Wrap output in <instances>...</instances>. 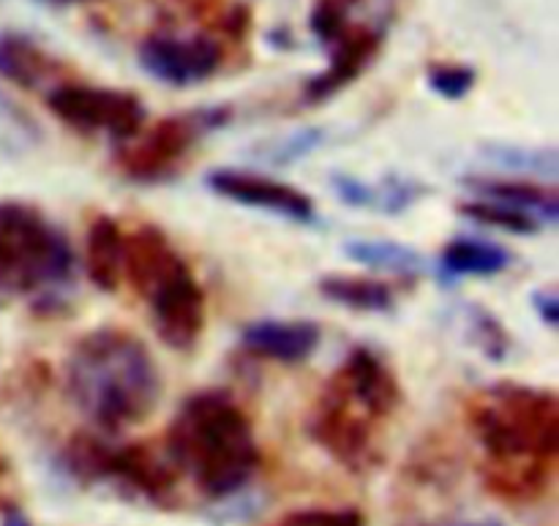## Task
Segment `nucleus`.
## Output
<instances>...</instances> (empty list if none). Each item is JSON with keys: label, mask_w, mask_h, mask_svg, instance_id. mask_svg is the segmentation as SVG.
Instances as JSON below:
<instances>
[{"label": "nucleus", "mask_w": 559, "mask_h": 526, "mask_svg": "<svg viewBox=\"0 0 559 526\" xmlns=\"http://www.w3.org/2000/svg\"><path fill=\"white\" fill-rule=\"evenodd\" d=\"M322 298L358 314H388L396 309V295L385 282L366 276H325L320 282Z\"/></svg>", "instance_id": "19"}, {"label": "nucleus", "mask_w": 559, "mask_h": 526, "mask_svg": "<svg viewBox=\"0 0 559 526\" xmlns=\"http://www.w3.org/2000/svg\"><path fill=\"white\" fill-rule=\"evenodd\" d=\"M58 74V63L20 33H0V76L22 91H41Z\"/></svg>", "instance_id": "18"}, {"label": "nucleus", "mask_w": 559, "mask_h": 526, "mask_svg": "<svg viewBox=\"0 0 559 526\" xmlns=\"http://www.w3.org/2000/svg\"><path fill=\"white\" fill-rule=\"evenodd\" d=\"M273 526H366L355 507H304L284 513Z\"/></svg>", "instance_id": "27"}, {"label": "nucleus", "mask_w": 559, "mask_h": 526, "mask_svg": "<svg viewBox=\"0 0 559 526\" xmlns=\"http://www.w3.org/2000/svg\"><path fill=\"white\" fill-rule=\"evenodd\" d=\"M47 109L80 134H104L115 142H129L145 125V107L140 98L118 87L63 82L47 93Z\"/></svg>", "instance_id": "9"}, {"label": "nucleus", "mask_w": 559, "mask_h": 526, "mask_svg": "<svg viewBox=\"0 0 559 526\" xmlns=\"http://www.w3.org/2000/svg\"><path fill=\"white\" fill-rule=\"evenodd\" d=\"M469 191L475 196H486V200L506 202V205L519 207V211L530 213L538 218L544 227H555L559 218V196L555 186H540L535 180H469Z\"/></svg>", "instance_id": "17"}, {"label": "nucleus", "mask_w": 559, "mask_h": 526, "mask_svg": "<svg viewBox=\"0 0 559 526\" xmlns=\"http://www.w3.org/2000/svg\"><path fill=\"white\" fill-rule=\"evenodd\" d=\"M462 213L469 218V222H478L484 227H497L506 229V232L513 235H535L544 224L538 222L530 213L519 211V207L506 205V202L486 200V196H475L473 202H464Z\"/></svg>", "instance_id": "24"}, {"label": "nucleus", "mask_w": 559, "mask_h": 526, "mask_svg": "<svg viewBox=\"0 0 559 526\" xmlns=\"http://www.w3.org/2000/svg\"><path fill=\"white\" fill-rule=\"evenodd\" d=\"M123 278L151 309L158 338L186 352L205 331V292L167 235L153 224L126 235Z\"/></svg>", "instance_id": "4"}, {"label": "nucleus", "mask_w": 559, "mask_h": 526, "mask_svg": "<svg viewBox=\"0 0 559 526\" xmlns=\"http://www.w3.org/2000/svg\"><path fill=\"white\" fill-rule=\"evenodd\" d=\"M76 256L58 224L25 202H0V309L27 300L38 314L71 303Z\"/></svg>", "instance_id": "3"}, {"label": "nucleus", "mask_w": 559, "mask_h": 526, "mask_svg": "<svg viewBox=\"0 0 559 526\" xmlns=\"http://www.w3.org/2000/svg\"><path fill=\"white\" fill-rule=\"evenodd\" d=\"M0 526H31V518L14 505H0Z\"/></svg>", "instance_id": "31"}, {"label": "nucleus", "mask_w": 559, "mask_h": 526, "mask_svg": "<svg viewBox=\"0 0 559 526\" xmlns=\"http://www.w3.org/2000/svg\"><path fill=\"white\" fill-rule=\"evenodd\" d=\"M429 87L448 101H459L475 87V69L459 63H440L429 69Z\"/></svg>", "instance_id": "28"}, {"label": "nucleus", "mask_w": 559, "mask_h": 526, "mask_svg": "<svg viewBox=\"0 0 559 526\" xmlns=\"http://www.w3.org/2000/svg\"><path fill=\"white\" fill-rule=\"evenodd\" d=\"M380 44L382 33L374 31V27H347V31L342 33V38H338L336 44H331L333 55L328 69L322 71V74H317L314 80L306 82V107H317V104L333 98L347 85H353V82L364 74L366 65L374 60V55L380 52Z\"/></svg>", "instance_id": "13"}, {"label": "nucleus", "mask_w": 559, "mask_h": 526, "mask_svg": "<svg viewBox=\"0 0 559 526\" xmlns=\"http://www.w3.org/2000/svg\"><path fill=\"white\" fill-rule=\"evenodd\" d=\"M456 314L462 322V333L486 360H506L511 355V336L491 311L475 303H464Z\"/></svg>", "instance_id": "22"}, {"label": "nucleus", "mask_w": 559, "mask_h": 526, "mask_svg": "<svg viewBox=\"0 0 559 526\" xmlns=\"http://www.w3.org/2000/svg\"><path fill=\"white\" fill-rule=\"evenodd\" d=\"M167 453L178 475L207 500L235 497L260 467L249 415L224 391L194 393L180 404L167 431Z\"/></svg>", "instance_id": "2"}, {"label": "nucleus", "mask_w": 559, "mask_h": 526, "mask_svg": "<svg viewBox=\"0 0 559 526\" xmlns=\"http://www.w3.org/2000/svg\"><path fill=\"white\" fill-rule=\"evenodd\" d=\"M469 426L489 464H551L559 451V404L544 387L495 385L469 402Z\"/></svg>", "instance_id": "5"}, {"label": "nucleus", "mask_w": 559, "mask_h": 526, "mask_svg": "<svg viewBox=\"0 0 559 526\" xmlns=\"http://www.w3.org/2000/svg\"><path fill=\"white\" fill-rule=\"evenodd\" d=\"M38 3H47V5H69V3H82V0H38Z\"/></svg>", "instance_id": "33"}, {"label": "nucleus", "mask_w": 559, "mask_h": 526, "mask_svg": "<svg viewBox=\"0 0 559 526\" xmlns=\"http://www.w3.org/2000/svg\"><path fill=\"white\" fill-rule=\"evenodd\" d=\"M533 303H535V311H538V314H540V320H544L549 327H555L557 322H559V300H557V295L551 292V289H540V292H535Z\"/></svg>", "instance_id": "30"}, {"label": "nucleus", "mask_w": 559, "mask_h": 526, "mask_svg": "<svg viewBox=\"0 0 559 526\" xmlns=\"http://www.w3.org/2000/svg\"><path fill=\"white\" fill-rule=\"evenodd\" d=\"M66 393L80 415L107 434H115L156 409L162 376L151 349L134 333L98 327L71 349Z\"/></svg>", "instance_id": "1"}, {"label": "nucleus", "mask_w": 559, "mask_h": 526, "mask_svg": "<svg viewBox=\"0 0 559 526\" xmlns=\"http://www.w3.org/2000/svg\"><path fill=\"white\" fill-rule=\"evenodd\" d=\"M63 467L85 486H107L118 497L153 507L178 502V469L164 453L145 442L112 445L96 434H76L63 451Z\"/></svg>", "instance_id": "6"}, {"label": "nucleus", "mask_w": 559, "mask_h": 526, "mask_svg": "<svg viewBox=\"0 0 559 526\" xmlns=\"http://www.w3.org/2000/svg\"><path fill=\"white\" fill-rule=\"evenodd\" d=\"M126 232L112 216H96L85 235V273L102 292H115L123 282Z\"/></svg>", "instance_id": "15"}, {"label": "nucleus", "mask_w": 559, "mask_h": 526, "mask_svg": "<svg viewBox=\"0 0 559 526\" xmlns=\"http://www.w3.org/2000/svg\"><path fill=\"white\" fill-rule=\"evenodd\" d=\"M486 156L491 164L502 167L511 175H530V178H557L559 156L555 147H513V145H489Z\"/></svg>", "instance_id": "23"}, {"label": "nucleus", "mask_w": 559, "mask_h": 526, "mask_svg": "<svg viewBox=\"0 0 559 526\" xmlns=\"http://www.w3.org/2000/svg\"><path fill=\"white\" fill-rule=\"evenodd\" d=\"M333 191L349 207L388 213V216L404 213L426 194L424 186L407 178H385L380 183H369V180L353 178V175H333Z\"/></svg>", "instance_id": "16"}, {"label": "nucleus", "mask_w": 559, "mask_h": 526, "mask_svg": "<svg viewBox=\"0 0 559 526\" xmlns=\"http://www.w3.org/2000/svg\"><path fill=\"white\" fill-rule=\"evenodd\" d=\"M222 47L211 36H151L140 47V65L164 85L191 87L211 80L222 65Z\"/></svg>", "instance_id": "10"}, {"label": "nucleus", "mask_w": 559, "mask_h": 526, "mask_svg": "<svg viewBox=\"0 0 559 526\" xmlns=\"http://www.w3.org/2000/svg\"><path fill=\"white\" fill-rule=\"evenodd\" d=\"M347 256L358 265L371 267V271H388L396 276H420L426 267L424 256L409 246L396 243V240L382 238H366V240H349L344 246Z\"/></svg>", "instance_id": "21"}, {"label": "nucleus", "mask_w": 559, "mask_h": 526, "mask_svg": "<svg viewBox=\"0 0 559 526\" xmlns=\"http://www.w3.org/2000/svg\"><path fill=\"white\" fill-rule=\"evenodd\" d=\"M240 342L257 358L295 366L314 355L322 342V331L306 320H260L243 327Z\"/></svg>", "instance_id": "14"}, {"label": "nucleus", "mask_w": 559, "mask_h": 526, "mask_svg": "<svg viewBox=\"0 0 559 526\" xmlns=\"http://www.w3.org/2000/svg\"><path fill=\"white\" fill-rule=\"evenodd\" d=\"M207 186L224 200L273 213V216H282L287 222L311 224L317 218L314 200L306 191L267 178V175L246 172V169H213L207 175Z\"/></svg>", "instance_id": "11"}, {"label": "nucleus", "mask_w": 559, "mask_h": 526, "mask_svg": "<svg viewBox=\"0 0 559 526\" xmlns=\"http://www.w3.org/2000/svg\"><path fill=\"white\" fill-rule=\"evenodd\" d=\"M353 0H320L311 11V31L322 44H336L342 33L347 31V11Z\"/></svg>", "instance_id": "29"}, {"label": "nucleus", "mask_w": 559, "mask_h": 526, "mask_svg": "<svg viewBox=\"0 0 559 526\" xmlns=\"http://www.w3.org/2000/svg\"><path fill=\"white\" fill-rule=\"evenodd\" d=\"M38 140V129L16 104L0 96V156H16Z\"/></svg>", "instance_id": "25"}, {"label": "nucleus", "mask_w": 559, "mask_h": 526, "mask_svg": "<svg viewBox=\"0 0 559 526\" xmlns=\"http://www.w3.org/2000/svg\"><path fill=\"white\" fill-rule=\"evenodd\" d=\"M322 136H325L322 129H304L295 131V134L289 136H282V140L276 142H265L257 153H260L267 164H293L298 162V158L309 156L314 147H320Z\"/></svg>", "instance_id": "26"}, {"label": "nucleus", "mask_w": 559, "mask_h": 526, "mask_svg": "<svg viewBox=\"0 0 559 526\" xmlns=\"http://www.w3.org/2000/svg\"><path fill=\"white\" fill-rule=\"evenodd\" d=\"M385 420L328 380L309 418V434L333 462L353 473H369L380 462L377 431Z\"/></svg>", "instance_id": "8"}, {"label": "nucleus", "mask_w": 559, "mask_h": 526, "mask_svg": "<svg viewBox=\"0 0 559 526\" xmlns=\"http://www.w3.org/2000/svg\"><path fill=\"white\" fill-rule=\"evenodd\" d=\"M453 526H506L500 518H473V522H462V524H453Z\"/></svg>", "instance_id": "32"}, {"label": "nucleus", "mask_w": 559, "mask_h": 526, "mask_svg": "<svg viewBox=\"0 0 559 526\" xmlns=\"http://www.w3.org/2000/svg\"><path fill=\"white\" fill-rule=\"evenodd\" d=\"M513 256L502 246L489 243V240L456 238L442 246L440 267L448 276H497L511 265Z\"/></svg>", "instance_id": "20"}, {"label": "nucleus", "mask_w": 559, "mask_h": 526, "mask_svg": "<svg viewBox=\"0 0 559 526\" xmlns=\"http://www.w3.org/2000/svg\"><path fill=\"white\" fill-rule=\"evenodd\" d=\"M227 115L222 107H205L158 120L145 134L140 131L123 142V151L118 153L120 172L136 183L169 180L183 167V158L200 145L202 136L227 123Z\"/></svg>", "instance_id": "7"}, {"label": "nucleus", "mask_w": 559, "mask_h": 526, "mask_svg": "<svg viewBox=\"0 0 559 526\" xmlns=\"http://www.w3.org/2000/svg\"><path fill=\"white\" fill-rule=\"evenodd\" d=\"M331 382L355 402L364 404L380 420H391L402 404V385H399L396 374L382 360V355L369 347H355L344 358V363L333 371Z\"/></svg>", "instance_id": "12"}]
</instances>
